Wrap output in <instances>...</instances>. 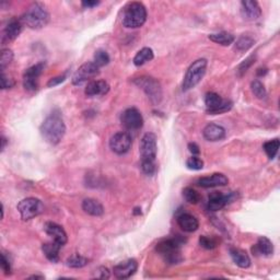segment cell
<instances>
[{
    "mask_svg": "<svg viewBox=\"0 0 280 280\" xmlns=\"http://www.w3.org/2000/svg\"><path fill=\"white\" fill-rule=\"evenodd\" d=\"M43 138L50 145H58L66 134V125L59 113H51L41 126Z\"/></svg>",
    "mask_w": 280,
    "mask_h": 280,
    "instance_id": "1",
    "label": "cell"
},
{
    "mask_svg": "<svg viewBox=\"0 0 280 280\" xmlns=\"http://www.w3.org/2000/svg\"><path fill=\"white\" fill-rule=\"evenodd\" d=\"M20 20L24 25L33 30H39L46 26L49 22V13L42 3L34 2L26 9Z\"/></svg>",
    "mask_w": 280,
    "mask_h": 280,
    "instance_id": "2",
    "label": "cell"
},
{
    "mask_svg": "<svg viewBox=\"0 0 280 280\" xmlns=\"http://www.w3.org/2000/svg\"><path fill=\"white\" fill-rule=\"evenodd\" d=\"M185 242V240H183L180 237L172 238V239H164L161 240L157 245H156V251L157 252L163 256L164 261L170 265H175L179 264L182 262V256H181V247L183 243Z\"/></svg>",
    "mask_w": 280,
    "mask_h": 280,
    "instance_id": "3",
    "label": "cell"
},
{
    "mask_svg": "<svg viewBox=\"0 0 280 280\" xmlns=\"http://www.w3.org/2000/svg\"><path fill=\"white\" fill-rule=\"evenodd\" d=\"M147 20V9L141 2H129L124 8L123 25L128 28L141 27Z\"/></svg>",
    "mask_w": 280,
    "mask_h": 280,
    "instance_id": "4",
    "label": "cell"
},
{
    "mask_svg": "<svg viewBox=\"0 0 280 280\" xmlns=\"http://www.w3.org/2000/svg\"><path fill=\"white\" fill-rule=\"evenodd\" d=\"M206 69H207V60L205 58H199L194 61L193 64L188 67L184 80H183V84H182L183 91L186 92V91L195 88L204 78Z\"/></svg>",
    "mask_w": 280,
    "mask_h": 280,
    "instance_id": "5",
    "label": "cell"
},
{
    "mask_svg": "<svg viewBox=\"0 0 280 280\" xmlns=\"http://www.w3.org/2000/svg\"><path fill=\"white\" fill-rule=\"evenodd\" d=\"M133 82L147 94L153 104H159L162 100V88L161 84L156 78L141 76L139 78H136L133 80Z\"/></svg>",
    "mask_w": 280,
    "mask_h": 280,
    "instance_id": "6",
    "label": "cell"
},
{
    "mask_svg": "<svg viewBox=\"0 0 280 280\" xmlns=\"http://www.w3.org/2000/svg\"><path fill=\"white\" fill-rule=\"evenodd\" d=\"M18 211L20 213L21 219L27 221L35 218L44 211V205L35 197L24 198L18 204Z\"/></svg>",
    "mask_w": 280,
    "mask_h": 280,
    "instance_id": "7",
    "label": "cell"
},
{
    "mask_svg": "<svg viewBox=\"0 0 280 280\" xmlns=\"http://www.w3.org/2000/svg\"><path fill=\"white\" fill-rule=\"evenodd\" d=\"M205 105L207 108V113L211 115L222 114L231 110L232 102L224 100L219 94L215 92H208L205 95Z\"/></svg>",
    "mask_w": 280,
    "mask_h": 280,
    "instance_id": "8",
    "label": "cell"
},
{
    "mask_svg": "<svg viewBox=\"0 0 280 280\" xmlns=\"http://www.w3.org/2000/svg\"><path fill=\"white\" fill-rule=\"evenodd\" d=\"M157 150V136L153 133L144 135L140 141L141 161H156Z\"/></svg>",
    "mask_w": 280,
    "mask_h": 280,
    "instance_id": "9",
    "label": "cell"
},
{
    "mask_svg": "<svg viewBox=\"0 0 280 280\" xmlns=\"http://www.w3.org/2000/svg\"><path fill=\"white\" fill-rule=\"evenodd\" d=\"M45 68L44 62H38L25 70L23 75V87L28 92H34L38 88V78Z\"/></svg>",
    "mask_w": 280,
    "mask_h": 280,
    "instance_id": "10",
    "label": "cell"
},
{
    "mask_svg": "<svg viewBox=\"0 0 280 280\" xmlns=\"http://www.w3.org/2000/svg\"><path fill=\"white\" fill-rule=\"evenodd\" d=\"M100 68L94 62H85L82 66H80L79 69L76 71L72 77V83L75 85H81L82 83L92 80L96 76H99Z\"/></svg>",
    "mask_w": 280,
    "mask_h": 280,
    "instance_id": "11",
    "label": "cell"
},
{
    "mask_svg": "<svg viewBox=\"0 0 280 280\" xmlns=\"http://www.w3.org/2000/svg\"><path fill=\"white\" fill-rule=\"evenodd\" d=\"M121 122L123 126L128 130H138L144 125V118L136 107H129L123 112Z\"/></svg>",
    "mask_w": 280,
    "mask_h": 280,
    "instance_id": "12",
    "label": "cell"
},
{
    "mask_svg": "<svg viewBox=\"0 0 280 280\" xmlns=\"http://www.w3.org/2000/svg\"><path fill=\"white\" fill-rule=\"evenodd\" d=\"M131 144H133L131 136L128 133H125V131H119V133L112 136L110 140V148L114 153L125 154L129 151Z\"/></svg>",
    "mask_w": 280,
    "mask_h": 280,
    "instance_id": "13",
    "label": "cell"
},
{
    "mask_svg": "<svg viewBox=\"0 0 280 280\" xmlns=\"http://www.w3.org/2000/svg\"><path fill=\"white\" fill-rule=\"evenodd\" d=\"M236 195L233 193L224 194L221 192H213L208 196V209L210 211H218L221 210L228 204L233 202Z\"/></svg>",
    "mask_w": 280,
    "mask_h": 280,
    "instance_id": "14",
    "label": "cell"
},
{
    "mask_svg": "<svg viewBox=\"0 0 280 280\" xmlns=\"http://www.w3.org/2000/svg\"><path fill=\"white\" fill-rule=\"evenodd\" d=\"M137 268H138V263L136 260H127L114 266L113 273L114 276L118 279H127L134 275Z\"/></svg>",
    "mask_w": 280,
    "mask_h": 280,
    "instance_id": "15",
    "label": "cell"
},
{
    "mask_svg": "<svg viewBox=\"0 0 280 280\" xmlns=\"http://www.w3.org/2000/svg\"><path fill=\"white\" fill-rule=\"evenodd\" d=\"M44 230L51 239H53V241L59 243L62 247L67 243V233L61 226L55 224V222H46V224L44 225Z\"/></svg>",
    "mask_w": 280,
    "mask_h": 280,
    "instance_id": "16",
    "label": "cell"
},
{
    "mask_svg": "<svg viewBox=\"0 0 280 280\" xmlns=\"http://www.w3.org/2000/svg\"><path fill=\"white\" fill-rule=\"evenodd\" d=\"M242 5V14L245 19L254 21L261 18L262 15V9L257 1L254 0H243L241 2Z\"/></svg>",
    "mask_w": 280,
    "mask_h": 280,
    "instance_id": "17",
    "label": "cell"
},
{
    "mask_svg": "<svg viewBox=\"0 0 280 280\" xmlns=\"http://www.w3.org/2000/svg\"><path fill=\"white\" fill-rule=\"evenodd\" d=\"M227 176L222 173H215L210 176H205L197 181V184L204 188H211V187H218V186H226L228 184Z\"/></svg>",
    "mask_w": 280,
    "mask_h": 280,
    "instance_id": "18",
    "label": "cell"
},
{
    "mask_svg": "<svg viewBox=\"0 0 280 280\" xmlns=\"http://www.w3.org/2000/svg\"><path fill=\"white\" fill-rule=\"evenodd\" d=\"M110 91V84L104 80H92L85 87L84 93L87 96L105 95Z\"/></svg>",
    "mask_w": 280,
    "mask_h": 280,
    "instance_id": "19",
    "label": "cell"
},
{
    "mask_svg": "<svg viewBox=\"0 0 280 280\" xmlns=\"http://www.w3.org/2000/svg\"><path fill=\"white\" fill-rule=\"evenodd\" d=\"M178 224L183 231L188 233L195 232L199 227V222L196 219V217L186 213H183L178 216Z\"/></svg>",
    "mask_w": 280,
    "mask_h": 280,
    "instance_id": "20",
    "label": "cell"
},
{
    "mask_svg": "<svg viewBox=\"0 0 280 280\" xmlns=\"http://www.w3.org/2000/svg\"><path fill=\"white\" fill-rule=\"evenodd\" d=\"M204 138L208 141H219L226 137L225 128L217 124H209L204 128Z\"/></svg>",
    "mask_w": 280,
    "mask_h": 280,
    "instance_id": "21",
    "label": "cell"
},
{
    "mask_svg": "<svg viewBox=\"0 0 280 280\" xmlns=\"http://www.w3.org/2000/svg\"><path fill=\"white\" fill-rule=\"evenodd\" d=\"M22 27H23L22 21L20 19L12 18L4 27L3 37L7 39V41H14V39L21 34Z\"/></svg>",
    "mask_w": 280,
    "mask_h": 280,
    "instance_id": "22",
    "label": "cell"
},
{
    "mask_svg": "<svg viewBox=\"0 0 280 280\" xmlns=\"http://www.w3.org/2000/svg\"><path fill=\"white\" fill-rule=\"evenodd\" d=\"M229 252L234 264L240 268H249L251 266V259L245 251L237 248H231Z\"/></svg>",
    "mask_w": 280,
    "mask_h": 280,
    "instance_id": "23",
    "label": "cell"
},
{
    "mask_svg": "<svg viewBox=\"0 0 280 280\" xmlns=\"http://www.w3.org/2000/svg\"><path fill=\"white\" fill-rule=\"evenodd\" d=\"M82 209L85 214L93 217H100L104 214L103 205L93 198H85L82 202Z\"/></svg>",
    "mask_w": 280,
    "mask_h": 280,
    "instance_id": "24",
    "label": "cell"
},
{
    "mask_svg": "<svg viewBox=\"0 0 280 280\" xmlns=\"http://www.w3.org/2000/svg\"><path fill=\"white\" fill-rule=\"evenodd\" d=\"M252 252L255 255H264L271 256L274 253V245L272 241L266 237H261L257 241V244L252 248Z\"/></svg>",
    "mask_w": 280,
    "mask_h": 280,
    "instance_id": "25",
    "label": "cell"
},
{
    "mask_svg": "<svg viewBox=\"0 0 280 280\" xmlns=\"http://www.w3.org/2000/svg\"><path fill=\"white\" fill-rule=\"evenodd\" d=\"M62 245L57 243L55 241L47 242L42 245V251L44 255L46 256V259L51 263L59 262V251Z\"/></svg>",
    "mask_w": 280,
    "mask_h": 280,
    "instance_id": "26",
    "label": "cell"
},
{
    "mask_svg": "<svg viewBox=\"0 0 280 280\" xmlns=\"http://www.w3.org/2000/svg\"><path fill=\"white\" fill-rule=\"evenodd\" d=\"M210 41H213L217 44H220L222 46H229L234 42V36L233 34L228 33V32H219V33H214L210 34L208 36Z\"/></svg>",
    "mask_w": 280,
    "mask_h": 280,
    "instance_id": "27",
    "label": "cell"
},
{
    "mask_svg": "<svg viewBox=\"0 0 280 280\" xmlns=\"http://www.w3.org/2000/svg\"><path fill=\"white\" fill-rule=\"evenodd\" d=\"M154 54H153V50L149 47H144L141 48L138 53L136 54L135 58H134V64L135 66L139 67L142 66L144 64H146L147 61H150L153 59Z\"/></svg>",
    "mask_w": 280,
    "mask_h": 280,
    "instance_id": "28",
    "label": "cell"
},
{
    "mask_svg": "<svg viewBox=\"0 0 280 280\" xmlns=\"http://www.w3.org/2000/svg\"><path fill=\"white\" fill-rule=\"evenodd\" d=\"M89 260L87 257L79 254H73L68 257L66 261V265L70 268H82L84 266H87Z\"/></svg>",
    "mask_w": 280,
    "mask_h": 280,
    "instance_id": "29",
    "label": "cell"
},
{
    "mask_svg": "<svg viewBox=\"0 0 280 280\" xmlns=\"http://www.w3.org/2000/svg\"><path fill=\"white\" fill-rule=\"evenodd\" d=\"M279 146H280L279 139H274V140H270V141L265 142L264 146H263V148H264V151L266 152L267 157L270 158L271 160H273L274 158L277 156Z\"/></svg>",
    "mask_w": 280,
    "mask_h": 280,
    "instance_id": "30",
    "label": "cell"
},
{
    "mask_svg": "<svg viewBox=\"0 0 280 280\" xmlns=\"http://www.w3.org/2000/svg\"><path fill=\"white\" fill-rule=\"evenodd\" d=\"M183 197H184V199L188 204H192V205L198 204L202 199L199 193L192 187H186L183 190Z\"/></svg>",
    "mask_w": 280,
    "mask_h": 280,
    "instance_id": "31",
    "label": "cell"
},
{
    "mask_svg": "<svg viewBox=\"0 0 280 280\" xmlns=\"http://www.w3.org/2000/svg\"><path fill=\"white\" fill-rule=\"evenodd\" d=\"M220 243L219 238H217L215 236L208 237V236H202L199 238V244L201 247L206 249V250H214L218 247Z\"/></svg>",
    "mask_w": 280,
    "mask_h": 280,
    "instance_id": "32",
    "label": "cell"
},
{
    "mask_svg": "<svg viewBox=\"0 0 280 280\" xmlns=\"http://www.w3.org/2000/svg\"><path fill=\"white\" fill-rule=\"evenodd\" d=\"M110 60H111L110 55H108L104 49H98L94 53V60H93V62L99 68L106 66L108 62H110Z\"/></svg>",
    "mask_w": 280,
    "mask_h": 280,
    "instance_id": "33",
    "label": "cell"
},
{
    "mask_svg": "<svg viewBox=\"0 0 280 280\" xmlns=\"http://www.w3.org/2000/svg\"><path fill=\"white\" fill-rule=\"evenodd\" d=\"M255 44V41L250 36L243 35L241 37H239V39L236 43V48L240 51H247Z\"/></svg>",
    "mask_w": 280,
    "mask_h": 280,
    "instance_id": "34",
    "label": "cell"
},
{
    "mask_svg": "<svg viewBox=\"0 0 280 280\" xmlns=\"http://www.w3.org/2000/svg\"><path fill=\"white\" fill-rule=\"evenodd\" d=\"M251 90H252L253 94L256 96L257 99H265L267 92H266V89L264 87V84H263L260 80H254L251 83Z\"/></svg>",
    "mask_w": 280,
    "mask_h": 280,
    "instance_id": "35",
    "label": "cell"
},
{
    "mask_svg": "<svg viewBox=\"0 0 280 280\" xmlns=\"http://www.w3.org/2000/svg\"><path fill=\"white\" fill-rule=\"evenodd\" d=\"M13 59V53L12 50L9 48H3L1 50V55H0V69L3 72L4 68L10 65V62Z\"/></svg>",
    "mask_w": 280,
    "mask_h": 280,
    "instance_id": "36",
    "label": "cell"
},
{
    "mask_svg": "<svg viewBox=\"0 0 280 280\" xmlns=\"http://www.w3.org/2000/svg\"><path fill=\"white\" fill-rule=\"evenodd\" d=\"M255 59H256V57L254 55H252V56L248 57L245 60H243L242 64H240V66L238 68V73L240 77H242L244 73H247V71L250 69L251 67H252V65L255 62Z\"/></svg>",
    "mask_w": 280,
    "mask_h": 280,
    "instance_id": "37",
    "label": "cell"
},
{
    "mask_svg": "<svg viewBox=\"0 0 280 280\" xmlns=\"http://www.w3.org/2000/svg\"><path fill=\"white\" fill-rule=\"evenodd\" d=\"M186 167L190 170H194V171L202 170L204 168V161L198 157L193 156L186 161Z\"/></svg>",
    "mask_w": 280,
    "mask_h": 280,
    "instance_id": "38",
    "label": "cell"
},
{
    "mask_svg": "<svg viewBox=\"0 0 280 280\" xmlns=\"http://www.w3.org/2000/svg\"><path fill=\"white\" fill-rule=\"evenodd\" d=\"M141 170L146 175H153L157 171L156 161H141Z\"/></svg>",
    "mask_w": 280,
    "mask_h": 280,
    "instance_id": "39",
    "label": "cell"
},
{
    "mask_svg": "<svg viewBox=\"0 0 280 280\" xmlns=\"http://www.w3.org/2000/svg\"><path fill=\"white\" fill-rule=\"evenodd\" d=\"M0 80H1V89L2 90L13 88L14 84H15L14 80L12 78L8 77L7 75H4L3 72H1V79H0Z\"/></svg>",
    "mask_w": 280,
    "mask_h": 280,
    "instance_id": "40",
    "label": "cell"
},
{
    "mask_svg": "<svg viewBox=\"0 0 280 280\" xmlns=\"http://www.w3.org/2000/svg\"><path fill=\"white\" fill-rule=\"evenodd\" d=\"M93 277L98 279H108L110 278V271L106 267H99L98 270L94 271Z\"/></svg>",
    "mask_w": 280,
    "mask_h": 280,
    "instance_id": "41",
    "label": "cell"
},
{
    "mask_svg": "<svg viewBox=\"0 0 280 280\" xmlns=\"http://www.w3.org/2000/svg\"><path fill=\"white\" fill-rule=\"evenodd\" d=\"M1 268L4 273V275H10L11 265H10L9 259H7V256H5L4 253L1 254Z\"/></svg>",
    "mask_w": 280,
    "mask_h": 280,
    "instance_id": "42",
    "label": "cell"
},
{
    "mask_svg": "<svg viewBox=\"0 0 280 280\" xmlns=\"http://www.w3.org/2000/svg\"><path fill=\"white\" fill-rule=\"evenodd\" d=\"M66 80V76L62 75V76H58V77H55V78H51L49 81L47 82V87L48 88H53L56 87V85L60 84L61 82H64Z\"/></svg>",
    "mask_w": 280,
    "mask_h": 280,
    "instance_id": "43",
    "label": "cell"
},
{
    "mask_svg": "<svg viewBox=\"0 0 280 280\" xmlns=\"http://www.w3.org/2000/svg\"><path fill=\"white\" fill-rule=\"evenodd\" d=\"M188 150L193 153V156H197V154L201 153L199 147L195 144V142H191V144H188Z\"/></svg>",
    "mask_w": 280,
    "mask_h": 280,
    "instance_id": "44",
    "label": "cell"
},
{
    "mask_svg": "<svg viewBox=\"0 0 280 280\" xmlns=\"http://www.w3.org/2000/svg\"><path fill=\"white\" fill-rule=\"evenodd\" d=\"M81 4L83 8H93L96 7V5H99L100 1H95V0L94 1H91V0H88V1H82Z\"/></svg>",
    "mask_w": 280,
    "mask_h": 280,
    "instance_id": "45",
    "label": "cell"
},
{
    "mask_svg": "<svg viewBox=\"0 0 280 280\" xmlns=\"http://www.w3.org/2000/svg\"><path fill=\"white\" fill-rule=\"evenodd\" d=\"M266 73H267L266 68H263V69H262V68H260V69L257 70V76H260V77L261 76H265Z\"/></svg>",
    "mask_w": 280,
    "mask_h": 280,
    "instance_id": "46",
    "label": "cell"
},
{
    "mask_svg": "<svg viewBox=\"0 0 280 280\" xmlns=\"http://www.w3.org/2000/svg\"><path fill=\"white\" fill-rule=\"evenodd\" d=\"M1 142H2V146H1V150L3 151V150H4V148H5V145H7V139H5L3 136H2V138H1Z\"/></svg>",
    "mask_w": 280,
    "mask_h": 280,
    "instance_id": "47",
    "label": "cell"
},
{
    "mask_svg": "<svg viewBox=\"0 0 280 280\" xmlns=\"http://www.w3.org/2000/svg\"><path fill=\"white\" fill-rule=\"evenodd\" d=\"M134 215H141V209L136 208L135 211H134Z\"/></svg>",
    "mask_w": 280,
    "mask_h": 280,
    "instance_id": "48",
    "label": "cell"
},
{
    "mask_svg": "<svg viewBox=\"0 0 280 280\" xmlns=\"http://www.w3.org/2000/svg\"><path fill=\"white\" fill-rule=\"evenodd\" d=\"M44 277L43 276H37V275H34V276H31L30 279H43Z\"/></svg>",
    "mask_w": 280,
    "mask_h": 280,
    "instance_id": "49",
    "label": "cell"
}]
</instances>
